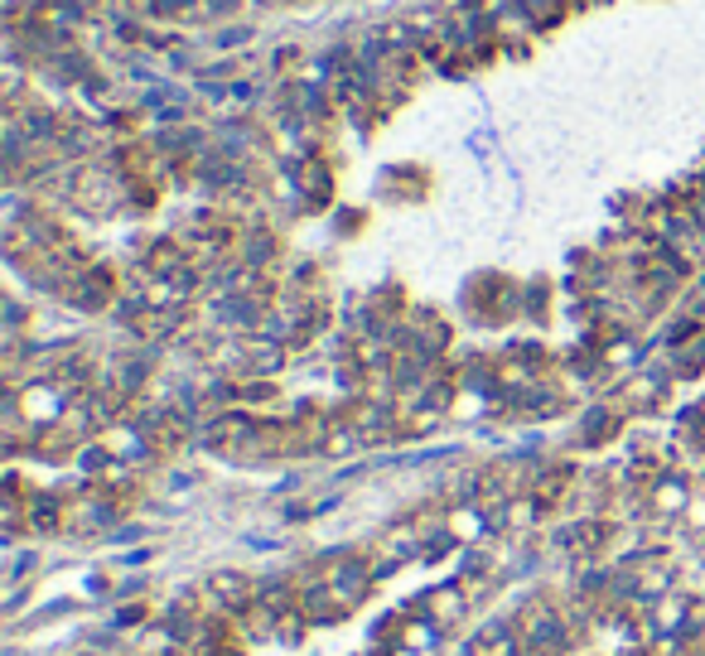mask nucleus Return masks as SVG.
Segmentation results:
<instances>
[]
</instances>
